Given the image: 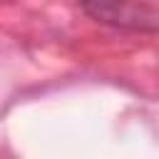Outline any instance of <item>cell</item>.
<instances>
[{
  "instance_id": "obj_1",
  "label": "cell",
  "mask_w": 159,
  "mask_h": 159,
  "mask_svg": "<svg viewBox=\"0 0 159 159\" xmlns=\"http://www.w3.org/2000/svg\"><path fill=\"white\" fill-rule=\"evenodd\" d=\"M80 7L97 22L134 30V32H157L159 15L152 2L142 0H80Z\"/></svg>"
}]
</instances>
